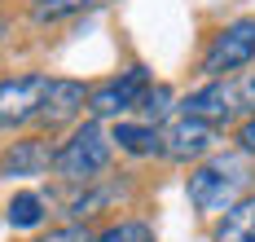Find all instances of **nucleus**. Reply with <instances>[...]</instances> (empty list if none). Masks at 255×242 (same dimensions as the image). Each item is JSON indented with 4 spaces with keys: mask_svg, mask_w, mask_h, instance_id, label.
Segmentation results:
<instances>
[{
    "mask_svg": "<svg viewBox=\"0 0 255 242\" xmlns=\"http://www.w3.org/2000/svg\"><path fill=\"white\" fill-rule=\"evenodd\" d=\"M110 154H115V145H110V132L102 128V119H84V123H75L71 136L53 150V172H57L62 181L93 185L106 167H110Z\"/></svg>",
    "mask_w": 255,
    "mask_h": 242,
    "instance_id": "1",
    "label": "nucleus"
},
{
    "mask_svg": "<svg viewBox=\"0 0 255 242\" xmlns=\"http://www.w3.org/2000/svg\"><path fill=\"white\" fill-rule=\"evenodd\" d=\"M251 62H255V18H238L220 35H211L198 71H203L207 80H229V75H238Z\"/></svg>",
    "mask_w": 255,
    "mask_h": 242,
    "instance_id": "2",
    "label": "nucleus"
},
{
    "mask_svg": "<svg viewBox=\"0 0 255 242\" xmlns=\"http://www.w3.org/2000/svg\"><path fill=\"white\" fill-rule=\"evenodd\" d=\"M242 185H247V176H242V167L233 159H216V163H203V167H194L189 172V203L198 207V212H225L229 203L242 198Z\"/></svg>",
    "mask_w": 255,
    "mask_h": 242,
    "instance_id": "3",
    "label": "nucleus"
},
{
    "mask_svg": "<svg viewBox=\"0 0 255 242\" xmlns=\"http://www.w3.org/2000/svg\"><path fill=\"white\" fill-rule=\"evenodd\" d=\"M150 71L145 66H128L124 75H110V80L93 84L88 88V115L93 119H124L128 110L141 106V97H145V88H150Z\"/></svg>",
    "mask_w": 255,
    "mask_h": 242,
    "instance_id": "4",
    "label": "nucleus"
},
{
    "mask_svg": "<svg viewBox=\"0 0 255 242\" xmlns=\"http://www.w3.org/2000/svg\"><path fill=\"white\" fill-rule=\"evenodd\" d=\"M44 84H49L44 71H22V75L0 80V132H13V128H22V123L35 119Z\"/></svg>",
    "mask_w": 255,
    "mask_h": 242,
    "instance_id": "5",
    "label": "nucleus"
},
{
    "mask_svg": "<svg viewBox=\"0 0 255 242\" xmlns=\"http://www.w3.org/2000/svg\"><path fill=\"white\" fill-rule=\"evenodd\" d=\"M88 106V84L79 80H49L44 84V97H40V110H35V123L44 132H62L79 123V115Z\"/></svg>",
    "mask_w": 255,
    "mask_h": 242,
    "instance_id": "6",
    "label": "nucleus"
},
{
    "mask_svg": "<svg viewBox=\"0 0 255 242\" xmlns=\"http://www.w3.org/2000/svg\"><path fill=\"white\" fill-rule=\"evenodd\" d=\"M216 145H220V128L207 123V119H194V115H180V119H172L163 128V154L176 163L207 159Z\"/></svg>",
    "mask_w": 255,
    "mask_h": 242,
    "instance_id": "7",
    "label": "nucleus"
},
{
    "mask_svg": "<svg viewBox=\"0 0 255 242\" xmlns=\"http://www.w3.org/2000/svg\"><path fill=\"white\" fill-rule=\"evenodd\" d=\"M53 167V145L44 136H22L0 150V181H31Z\"/></svg>",
    "mask_w": 255,
    "mask_h": 242,
    "instance_id": "8",
    "label": "nucleus"
},
{
    "mask_svg": "<svg viewBox=\"0 0 255 242\" xmlns=\"http://www.w3.org/2000/svg\"><path fill=\"white\" fill-rule=\"evenodd\" d=\"M180 115H194V119H207L216 128H225L238 119V102H233V84L225 80H207L203 88H194L185 102H180Z\"/></svg>",
    "mask_w": 255,
    "mask_h": 242,
    "instance_id": "9",
    "label": "nucleus"
},
{
    "mask_svg": "<svg viewBox=\"0 0 255 242\" xmlns=\"http://www.w3.org/2000/svg\"><path fill=\"white\" fill-rule=\"evenodd\" d=\"M110 145L128 159H154V154H163V128L145 123V119H119L110 128Z\"/></svg>",
    "mask_w": 255,
    "mask_h": 242,
    "instance_id": "10",
    "label": "nucleus"
},
{
    "mask_svg": "<svg viewBox=\"0 0 255 242\" xmlns=\"http://www.w3.org/2000/svg\"><path fill=\"white\" fill-rule=\"evenodd\" d=\"M216 242H255V194H242L220 212Z\"/></svg>",
    "mask_w": 255,
    "mask_h": 242,
    "instance_id": "11",
    "label": "nucleus"
},
{
    "mask_svg": "<svg viewBox=\"0 0 255 242\" xmlns=\"http://www.w3.org/2000/svg\"><path fill=\"white\" fill-rule=\"evenodd\" d=\"M44 216H49V203H44L35 189H18V194L4 203V220H9V229H40Z\"/></svg>",
    "mask_w": 255,
    "mask_h": 242,
    "instance_id": "12",
    "label": "nucleus"
},
{
    "mask_svg": "<svg viewBox=\"0 0 255 242\" xmlns=\"http://www.w3.org/2000/svg\"><path fill=\"white\" fill-rule=\"evenodd\" d=\"M93 4H102V0H31V18L40 27H53V22H66V18H75Z\"/></svg>",
    "mask_w": 255,
    "mask_h": 242,
    "instance_id": "13",
    "label": "nucleus"
},
{
    "mask_svg": "<svg viewBox=\"0 0 255 242\" xmlns=\"http://www.w3.org/2000/svg\"><path fill=\"white\" fill-rule=\"evenodd\" d=\"M93 242H154V225H145V220H119V225H110L102 234H93Z\"/></svg>",
    "mask_w": 255,
    "mask_h": 242,
    "instance_id": "14",
    "label": "nucleus"
},
{
    "mask_svg": "<svg viewBox=\"0 0 255 242\" xmlns=\"http://www.w3.org/2000/svg\"><path fill=\"white\" fill-rule=\"evenodd\" d=\"M136 110L145 115V123H158V119H163V115L172 110V88H167V84H150Z\"/></svg>",
    "mask_w": 255,
    "mask_h": 242,
    "instance_id": "15",
    "label": "nucleus"
},
{
    "mask_svg": "<svg viewBox=\"0 0 255 242\" xmlns=\"http://www.w3.org/2000/svg\"><path fill=\"white\" fill-rule=\"evenodd\" d=\"M35 242H93V229L88 225H62V229H49L44 238H35Z\"/></svg>",
    "mask_w": 255,
    "mask_h": 242,
    "instance_id": "16",
    "label": "nucleus"
},
{
    "mask_svg": "<svg viewBox=\"0 0 255 242\" xmlns=\"http://www.w3.org/2000/svg\"><path fill=\"white\" fill-rule=\"evenodd\" d=\"M233 102H238V115H255V71L233 84Z\"/></svg>",
    "mask_w": 255,
    "mask_h": 242,
    "instance_id": "17",
    "label": "nucleus"
},
{
    "mask_svg": "<svg viewBox=\"0 0 255 242\" xmlns=\"http://www.w3.org/2000/svg\"><path fill=\"white\" fill-rule=\"evenodd\" d=\"M238 145H242V154H255V115L242 119V128H238Z\"/></svg>",
    "mask_w": 255,
    "mask_h": 242,
    "instance_id": "18",
    "label": "nucleus"
},
{
    "mask_svg": "<svg viewBox=\"0 0 255 242\" xmlns=\"http://www.w3.org/2000/svg\"><path fill=\"white\" fill-rule=\"evenodd\" d=\"M4 31H9V22H4V18H0V40H4Z\"/></svg>",
    "mask_w": 255,
    "mask_h": 242,
    "instance_id": "19",
    "label": "nucleus"
}]
</instances>
